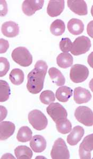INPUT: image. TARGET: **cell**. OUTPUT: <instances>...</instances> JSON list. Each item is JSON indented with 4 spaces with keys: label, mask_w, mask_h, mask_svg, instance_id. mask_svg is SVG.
Returning <instances> with one entry per match:
<instances>
[{
    "label": "cell",
    "mask_w": 93,
    "mask_h": 159,
    "mask_svg": "<svg viewBox=\"0 0 93 159\" xmlns=\"http://www.w3.org/2000/svg\"><path fill=\"white\" fill-rule=\"evenodd\" d=\"M48 68L45 61L42 60L37 61L35 68L28 74L27 88L29 92L37 94L43 89Z\"/></svg>",
    "instance_id": "cell-1"
},
{
    "label": "cell",
    "mask_w": 93,
    "mask_h": 159,
    "mask_svg": "<svg viewBox=\"0 0 93 159\" xmlns=\"http://www.w3.org/2000/svg\"><path fill=\"white\" fill-rule=\"evenodd\" d=\"M11 57L16 63L22 67H28L33 63V56L26 47L15 48L12 51Z\"/></svg>",
    "instance_id": "cell-2"
},
{
    "label": "cell",
    "mask_w": 93,
    "mask_h": 159,
    "mask_svg": "<svg viewBox=\"0 0 93 159\" xmlns=\"http://www.w3.org/2000/svg\"><path fill=\"white\" fill-rule=\"evenodd\" d=\"M28 120L33 128L39 131L45 129L48 126V119L40 110L35 109L29 112Z\"/></svg>",
    "instance_id": "cell-3"
},
{
    "label": "cell",
    "mask_w": 93,
    "mask_h": 159,
    "mask_svg": "<svg viewBox=\"0 0 93 159\" xmlns=\"http://www.w3.org/2000/svg\"><path fill=\"white\" fill-rule=\"evenodd\" d=\"M51 156L53 159H69V151L65 141L62 138H58L55 141L51 151Z\"/></svg>",
    "instance_id": "cell-4"
},
{
    "label": "cell",
    "mask_w": 93,
    "mask_h": 159,
    "mask_svg": "<svg viewBox=\"0 0 93 159\" xmlns=\"http://www.w3.org/2000/svg\"><path fill=\"white\" fill-rule=\"evenodd\" d=\"M91 47V40L85 36L77 37L72 43L71 54L75 56L84 54L89 51Z\"/></svg>",
    "instance_id": "cell-5"
},
{
    "label": "cell",
    "mask_w": 93,
    "mask_h": 159,
    "mask_svg": "<svg viewBox=\"0 0 93 159\" xmlns=\"http://www.w3.org/2000/svg\"><path fill=\"white\" fill-rule=\"evenodd\" d=\"M89 73V70L86 66L77 64L71 67L70 78L74 83H81L87 79Z\"/></svg>",
    "instance_id": "cell-6"
},
{
    "label": "cell",
    "mask_w": 93,
    "mask_h": 159,
    "mask_svg": "<svg viewBox=\"0 0 93 159\" xmlns=\"http://www.w3.org/2000/svg\"><path fill=\"white\" fill-rule=\"evenodd\" d=\"M75 116L79 123L86 126L93 125V111L86 106H79L75 112Z\"/></svg>",
    "instance_id": "cell-7"
},
{
    "label": "cell",
    "mask_w": 93,
    "mask_h": 159,
    "mask_svg": "<svg viewBox=\"0 0 93 159\" xmlns=\"http://www.w3.org/2000/svg\"><path fill=\"white\" fill-rule=\"evenodd\" d=\"M46 111L55 123L61 119L67 118V110L62 105L58 102L51 103L47 107Z\"/></svg>",
    "instance_id": "cell-8"
},
{
    "label": "cell",
    "mask_w": 93,
    "mask_h": 159,
    "mask_svg": "<svg viewBox=\"0 0 93 159\" xmlns=\"http://www.w3.org/2000/svg\"><path fill=\"white\" fill-rule=\"evenodd\" d=\"M93 150V134L86 136L79 146L80 159H91V152Z\"/></svg>",
    "instance_id": "cell-9"
},
{
    "label": "cell",
    "mask_w": 93,
    "mask_h": 159,
    "mask_svg": "<svg viewBox=\"0 0 93 159\" xmlns=\"http://www.w3.org/2000/svg\"><path fill=\"white\" fill-rule=\"evenodd\" d=\"M44 1L34 0L24 1L22 4V10L25 15L31 16L35 12L42 9L44 5Z\"/></svg>",
    "instance_id": "cell-10"
},
{
    "label": "cell",
    "mask_w": 93,
    "mask_h": 159,
    "mask_svg": "<svg viewBox=\"0 0 93 159\" xmlns=\"http://www.w3.org/2000/svg\"><path fill=\"white\" fill-rule=\"evenodd\" d=\"M67 7L71 11L79 16H86L88 14L87 6L83 0H69Z\"/></svg>",
    "instance_id": "cell-11"
},
{
    "label": "cell",
    "mask_w": 93,
    "mask_h": 159,
    "mask_svg": "<svg viewBox=\"0 0 93 159\" xmlns=\"http://www.w3.org/2000/svg\"><path fill=\"white\" fill-rule=\"evenodd\" d=\"M64 8L63 0H51L48 4L47 13L51 17H56L61 14Z\"/></svg>",
    "instance_id": "cell-12"
},
{
    "label": "cell",
    "mask_w": 93,
    "mask_h": 159,
    "mask_svg": "<svg viewBox=\"0 0 93 159\" xmlns=\"http://www.w3.org/2000/svg\"><path fill=\"white\" fill-rule=\"evenodd\" d=\"M1 31L4 36L9 38H13L18 35L19 27L18 25L15 22L10 21L6 22L2 25Z\"/></svg>",
    "instance_id": "cell-13"
},
{
    "label": "cell",
    "mask_w": 93,
    "mask_h": 159,
    "mask_svg": "<svg viewBox=\"0 0 93 159\" xmlns=\"http://www.w3.org/2000/svg\"><path fill=\"white\" fill-rule=\"evenodd\" d=\"M73 99L78 104L87 103L91 99V94L87 89L77 87L74 90Z\"/></svg>",
    "instance_id": "cell-14"
},
{
    "label": "cell",
    "mask_w": 93,
    "mask_h": 159,
    "mask_svg": "<svg viewBox=\"0 0 93 159\" xmlns=\"http://www.w3.org/2000/svg\"><path fill=\"white\" fill-rule=\"evenodd\" d=\"M15 125L10 121H2L0 124V139L1 141L7 139L15 132Z\"/></svg>",
    "instance_id": "cell-15"
},
{
    "label": "cell",
    "mask_w": 93,
    "mask_h": 159,
    "mask_svg": "<svg viewBox=\"0 0 93 159\" xmlns=\"http://www.w3.org/2000/svg\"><path fill=\"white\" fill-rule=\"evenodd\" d=\"M30 146L34 152L41 153L45 150L46 141L42 136L40 135L34 136L30 141Z\"/></svg>",
    "instance_id": "cell-16"
},
{
    "label": "cell",
    "mask_w": 93,
    "mask_h": 159,
    "mask_svg": "<svg viewBox=\"0 0 93 159\" xmlns=\"http://www.w3.org/2000/svg\"><path fill=\"white\" fill-rule=\"evenodd\" d=\"M85 134V130L82 127L77 126L75 127L70 134L67 136V142L70 145L74 146L77 145L82 139Z\"/></svg>",
    "instance_id": "cell-17"
},
{
    "label": "cell",
    "mask_w": 93,
    "mask_h": 159,
    "mask_svg": "<svg viewBox=\"0 0 93 159\" xmlns=\"http://www.w3.org/2000/svg\"><path fill=\"white\" fill-rule=\"evenodd\" d=\"M67 27L70 33L73 35H78L83 33L84 25L81 20L73 18L67 22Z\"/></svg>",
    "instance_id": "cell-18"
},
{
    "label": "cell",
    "mask_w": 93,
    "mask_h": 159,
    "mask_svg": "<svg viewBox=\"0 0 93 159\" xmlns=\"http://www.w3.org/2000/svg\"><path fill=\"white\" fill-rule=\"evenodd\" d=\"M73 57L67 52H62L58 55L57 58V64L62 69H67L73 64Z\"/></svg>",
    "instance_id": "cell-19"
},
{
    "label": "cell",
    "mask_w": 93,
    "mask_h": 159,
    "mask_svg": "<svg viewBox=\"0 0 93 159\" xmlns=\"http://www.w3.org/2000/svg\"><path fill=\"white\" fill-rule=\"evenodd\" d=\"M49 74L53 83L57 86H62L65 84V78L58 69L55 67H52L49 70Z\"/></svg>",
    "instance_id": "cell-20"
},
{
    "label": "cell",
    "mask_w": 93,
    "mask_h": 159,
    "mask_svg": "<svg viewBox=\"0 0 93 159\" xmlns=\"http://www.w3.org/2000/svg\"><path fill=\"white\" fill-rule=\"evenodd\" d=\"M72 96V90L67 86H63L57 89L55 97L58 101L66 102Z\"/></svg>",
    "instance_id": "cell-21"
},
{
    "label": "cell",
    "mask_w": 93,
    "mask_h": 159,
    "mask_svg": "<svg viewBox=\"0 0 93 159\" xmlns=\"http://www.w3.org/2000/svg\"><path fill=\"white\" fill-rule=\"evenodd\" d=\"M15 153L18 159H30L33 155L31 149L25 145L19 146L15 148Z\"/></svg>",
    "instance_id": "cell-22"
},
{
    "label": "cell",
    "mask_w": 93,
    "mask_h": 159,
    "mask_svg": "<svg viewBox=\"0 0 93 159\" xmlns=\"http://www.w3.org/2000/svg\"><path fill=\"white\" fill-rule=\"evenodd\" d=\"M33 132L27 126L21 127L16 135V139L20 142L25 143L30 140L32 138Z\"/></svg>",
    "instance_id": "cell-23"
},
{
    "label": "cell",
    "mask_w": 93,
    "mask_h": 159,
    "mask_svg": "<svg viewBox=\"0 0 93 159\" xmlns=\"http://www.w3.org/2000/svg\"><path fill=\"white\" fill-rule=\"evenodd\" d=\"M66 26L64 22L60 19H57L52 23L50 26L51 33L56 36H59L64 33Z\"/></svg>",
    "instance_id": "cell-24"
},
{
    "label": "cell",
    "mask_w": 93,
    "mask_h": 159,
    "mask_svg": "<svg viewBox=\"0 0 93 159\" xmlns=\"http://www.w3.org/2000/svg\"><path fill=\"white\" fill-rule=\"evenodd\" d=\"M24 72L19 69H13L9 75V79L14 85H19L24 81Z\"/></svg>",
    "instance_id": "cell-25"
},
{
    "label": "cell",
    "mask_w": 93,
    "mask_h": 159,
    "mask_svg": "<svg viewBox=\"0 0 93 159\" xmlns=\"http://www.w3.org/2000/svg\"><path fill=\"white\" fill-rule=\"evenodd\" d=\"M56 127L59 133L62 134H66L71 132L72 124L69 120L64 118L56 122Z\"/></svg>",
    "instance_id": "cell-26"
},
{
    "label": "cell",
    "mask_w": 93,
    "mask_h": 159,
    "mask_svg": "<svg viewBox=\"0 0 93 159\" xmlns=\"http://www.w3.org/2000/svg\"><path fill=\"white\" fill-rule=\"evenodd\" d=\"M11 90L9 84L4 80H0V101L1 102L7 101L9 98Z\"/></svg>",
    "instance_id": "cell-27"
},
{
    "label": "cell",
    "mask_w": 93,
    "mask_h": 159,
    "mask_svg": "<svg viewBox=\"0 0 93 159\" xmlns=\"http://www.w3.org/2000/svg\"><path fill=\"white\" fill-rule=\"evenodd\" d=\"M40 99L42 103L49 105L53 102L55 100L54 93L51 90L44 91L40 94Z\"/></svg>",
    "instance_id": "cell-28"
},
{
    "label": "cell",
    "mask_w": 93,
    "mask_h": 159,
    "mask_svg": "<svg viewBox=\"0 0 93 159\" xmlns=\"http://www.w3.org/2000/svg\"><path fill=\"white\" fill-rule=\"evenodd\" d=\"M59 46L62 52H68L72 49V43L69 38H62L59 43Z\"/></svg>",
    "instance_id": "cell-29"
},
{
    "label": "cell",
    "mask_w": 93,
    "mask_h": 159,
    "mask_svg": "<svg viewBox=\"0 0 93 159\" xmlns=\"http://www.w3.org/2000/svg\"><path fill=\"white\" fill-rule=\"evenodd\" d=\"M0 76L6 75L10 69V64L7 59L4 57H1L0 58Z\"/></svg>",
    "instance_id": "cell-30"
},
{
    "label": "cell",
    "mask_w": 93,
    "mask_h": 159,
    "mask_svg": "<svg viewBox=\"0 0 93 159\" xmlns=\"http://www.w3.org/2000/svg\"><path fill=\"white\" fill-rule=\"evenodd\" d=\"M9 47V43L7 40L1 38V53H4L7 51Z\"/></svg>",
    "instance_id": "cell-31"
},
{
    "label": "cell",
    "mask_w": 93,
    "mask_h": 159,
    "mask_svg": "<svg viewBox=\"0 0 93 159\" xmlns=\"http://www.w3.org/2000/svg\"><path fill=\"white\" fill-rule=\"evenodd\" d=\"M87 32L89 36L93 38V21L90 22L87 27Z\"/></svg>",
    "instance_id": "cell-32"
},
{
    "label": "cell",
    "mask_w": 93,
    "mask_h": 159,
    "mask_svg": "<svg viewBox=\"0 0 93 159\" xmlns=\"http://www.w3.org/2000/svg\"><path fill=\"white\" fill-rule=\"evenodd\" d=\"M87 61L90 66L93 69V52L88 56Z\"/></svg>",
    "instance_id": "cell-33"
},
{
    "label": "cell",
    "mask_w": 93,
    "mask_h": 159,
    "mask_svg": "<svg viewBox=\"0 0 93 159\" xmlns=\"http://www.w3.org/2000/svg\"><path fill=\"white\" fill-rule=\"evenodd\" d=\"M4 9V15H6L7 13V5L5 1H3V3H2V1H1V11H2Z\"/></svg>",
    "instance_id": "cell-34"
},
{
    "label": "cell",
    "mask_w": 93,
    "mask_h": 159,
    "mask_svg": "<svg viewBox=\"0 0 93 159\" xmlns=\"http://www.w3.org/2000/svg\"><path fill=\"white\" fill-rule=\"evenodd\" d=\"M89 87H90V88L91 90V91L93 92V78L91 80V81L90 82Z\"/></svg>",
    "instance_id": "cell-35"
},
{
    "label": "cell",
    "mask_w": 93,
    "mask_h": 159,
    "mask_svg": "<svg viewBox=\"0 0 93 159\" xmlns=\"http://www.w3.org/2000/svg\"><path fill=\"white\" fill-rule=\"evenodd\" d=\"M91 15H92V16H93V6H92V7H91Z\"/></svg>",
    "instance_id": "cell-36"
},
{
    "label": "cell",
    "mask_w": 93,
    "mask_h": 159,
    "mask_svg": "<svg viewBox=\"0 0 93 159\" xmlns=\"http://www.w3.org/2000/svg\"></svg>",
    "instance_id": "cell-37"
}]
</instances>
